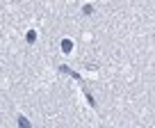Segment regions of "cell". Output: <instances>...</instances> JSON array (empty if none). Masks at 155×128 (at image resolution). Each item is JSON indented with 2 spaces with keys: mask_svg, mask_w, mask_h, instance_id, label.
Wrapping results in <instances>:
<instances>
[{
  "mask_svg": "<svg viewBox=\"0 0 155 128\" xmlns=\"http://www.w3.org/2000/svg\"><path fill=\"white\" fill-rule=\"evenodd\" d=\"M18 128H32V123L28 121V117H18Z\"/></svg>",
  "mask_w": 155,
  "mask_h": 128,
  "instance_id": "7a4b0ae2",
  "label": "cell"
},
{
  "mask_svg": "<svg viewBox=\"0 0 155 128\" xmlns=\"http://www.w3.org/2000/svg\"><path fill=\"white\" fill-rule=\"evenodd\" d=\"M62 50H64V53H71V50H73L71 39H64V41H62Z\"/></svg>",
  "mask_w": 155,
  "mask_h": 128,
  "instance_id": "6da1fadb",
  "label": "cell"
}]
</instances>
